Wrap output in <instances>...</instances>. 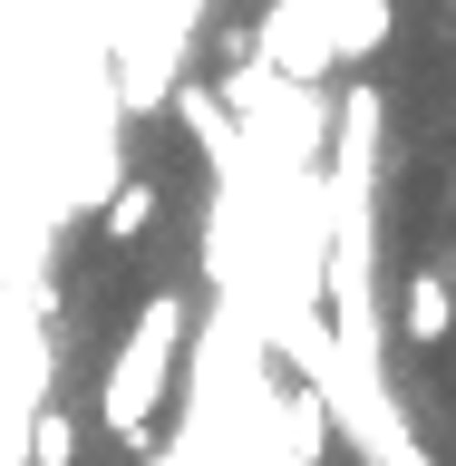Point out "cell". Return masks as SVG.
<instances>
[{
  "instance_id": "cell-4",
  "label": "cell",
  "mask_w": 456,
  "mask_h": 466,
  "mask_svg": "<svg viewBox=\"0 0 456 466\" xmlns=\"http://www.w3.org/2000/svg\"><path fill=\"white\" fill-rule=\"evenodd\" d=\"M29 466H78V428L58 408H29Z\"/></svg>"
},
{
  "instance_id": "cell-5",
  "label": "cell",
  "mask_w": 456,
  "mask_h": 466,
  "mask_svg": "<svg viewBox=\"0 0 456 466\" xmlns=\"http://www.w3.org/2000/svg\"><path fill=\"white\" fill-rule=\"evenodd\" d=\"M146 224H156V185H117V195H107V233H117V243H137Z\"/></svg>"
},
{
  "instance_id": "cell-1",
  "label": "cell",
  "mask_w": 456,
  "mask_h": 466,
  "mask_svg": "<svg viewBox=\"0 0 456 466\" xmlns=\"http://www.w3.org/2000/svg\"><path fill=\"white\" fill-rule=\"evenodd\" d=\"M185 291H146L137 320H127V340H117L107 379H97V428L117 437V447H146V428H156V399L175 389V360H185Z\"/></svg>"
},
{
  "instance_id": "cell-2",
  "label": "cell",
  "mask_w": 456,
  "mask_h": 466,
  "mask_svg": "<svg viewBox=\"0 0 456 466\" xmlns=\"http://www.w3.org/2000/svg\"><path fill=\"white\" fill-rule=\"evenodd\" d=\"M301 379H311V399L330 408V428L360 447V466H437L428 447H418V428L399 418V399H389V370H350L340 350H320Z\"/></svg>"
},
{
  "instance_id": "cell-3",
  "label": "cell",
  "mask_w": 456,
  "mask_h": 466,
  "mask_svg": "<svg viewBox=\"0 0 456 466\" xmlns=\"http://www.w3.org/2000/svg\"><path fill=\"white\" fill-rule=\"evenodd\" d=\"M399 311H408V340H418V350H437V340L456 330V282L437 272V262H418V272H408V301H399Z\"/></svg>"
}]
</instances>
